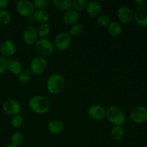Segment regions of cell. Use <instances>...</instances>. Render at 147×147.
<instances>
[{"instance_id":"cell-1","label":"cell","mask_w":147,"mask_h":147,"mask_svg":"<svg viewBox=\"0 0 147 147\" xmlns=\"http://www.w3.org/2000/svg\"><path fill=\"white\" fill-rule=\"evenodd\" d=\"M30 109L37 114H44L50 109V102L45 96L36 95L32 96L29 101Z\"/></svg>"},{"instance_id":"cell-2","label":"cell","mask_w":147,"mask_h":147,"mask_svg":"<svg viewBox=\"0 0 147 147\" xmlns=\"http://www.w3.org/2000/svg\"><path fill=\"white\" fill-rule=\"evenodd\" d=\"M65 86V80L62 75L54 73L48 78L47 81V90L52 94L61 93Z\"/></svg>"},{"instance_id":"cell-3","label":"cell","mask_w":147,"mask_h":147,"mask_svg":"<svg viewBox=\"0 0 147 147\" xmlns=\"http://www.w3.org/2000/svg\"><path fill=\"white\" fill-rule=\"evenodd\" d=\"M106 117L108 120L114 126H121L126 121L124 113L118 106H111L106 110Z\"/></svg>"},{"instance_id":"cell-4","label":"cell","mask_w":147,"mask_h":147,"mask_svg":"<svg viewBox=\"0 0 147 147\" xmlns=\"http://www.w3.org/2000/svg\"><path fill=\"white\" fill-rule=\"evenodd\" d=\"M35 50L42 57L49 56L54 52L55 45L50 40L47 39H39L35 43Z\"/></svg>"},{"instance_id":"cell-5","label":"cell","mask_w":147,"mask_h":147,"mask_svg":"<svg viewBox=\"0 0 147 147\" xmlns=\"http://www.w3.org/2000/svg\"><path fill=\"white\" fill-rule=\"evenodd\" d=\"M47 63L46 59L42 56H37L34 57L30 63V71L33 74L41 75L46 70Z\"/></svg>"},{"instance_id":"cell-6","label":"cell","mask_w":147,"mask_h":147,"mask_svg":"<svg viewBox=\"0 0 147 147\" xmlns=\"http://www.w3.org/2000/svg\"><path fill=\"white\" fill-rule=\"evenodd\" d=\"M16 9L20 14L25 17H30L34 12V7L33 3L30 0H20L17 2Z\"/></svg>"},{"instance_id":"cell-7","label":"cell","mask_w":147,"mask_h":147,"mask_svg":"<svg viewBox=\"0 0 147 147\" xmlns=\"http://www.w3.org/2000/svg\"><path fill=\"white\" fill-rule=\"evenodd\" d=\"M130 118L134 123H146L147 122V108L144 106H136L131 111Z\"/></svg>"},{"instance_id":"cell-8","label":"cell","mask_w":147,"mask_h":147,"mask_svg":"<svg viewBox=\"0 0 147 147\" xmlns=\"http://www.w3.org/2000/svg\"><path fill=\"white\" fill-rule=\"evenodd\" d=\"M71 44V37L66 32H60L55 38L54 45L60 51H64L70 47Z\"/></svg>"},{"instance_id":"cell-9","label":"cell","mask_w":147,"mask_h":147,"mask_svg":"<svg viewBox=\"0 0 147 147\" xmlns=\"http://www.w3.org/2000/svg\"><path fill=\"white\" fill-rule=\"evenodd\" d=\"M2 108L4 111L9 116L19 115L21 111V106L17 100L14 99H8L3 103Z\"/></svg>"},{"instance_id":"cell-10","label":"cell","mask_w":147,"mask_h":147,"mask_svg":"<svg viewBox=\"0 0 147 147\" xmlns=\"http://www.w3.org/2000/svg\"><path fill=\"white\" fill-rule=\"evenodd\" d=\"M22 38L24 42L29 45L35 44L38 40V33L37 29L32 26H28L23 32Z\"/></svg>"},{"instance_id":"cell-11","label":"cell","mask_w":147,"mask_h":147,"mask_svg":"<svg viewBox=\"0 0 147 147\" xmlns=\"http://www.w3.org/2000/svg\"><path fill=\"white\" fill-rule=\"evenodd\" d=\"M88 113L94 120L100 121L106 116V110L100 105L95 104L89 108Z\"/></svg>"},{"instance_id":"cell-12","label":"cell","mask_w":147,"mask_h":147,"mask_svg":"<svg viewBox=\"0 0 147 147\" xmlns=\"http://www.w3.org/2000/svg\"><path fill=\"white\" fill-rule=\"evenodd\" d=\"M118 19L124 24L131 22L134 18V14L130 7L127 6H121L117 11Z\"/></svg>"},{"instance_id":"cell-13","label":"cell","mask_w":147,"mask_h":147,"mask_svg":"<svg viewBox=\"0 0 147 147\" xmlns=\"http://www.w3.org/2000/svg\"><path fill=\"white\" fill-rule=\"evenodd\" d=\"M136 24L140 27H147V7H139L134 14Z\"/></svg>"},{"instance_id":"cell-14","label":"cell","mask_w":147,"mask_h":147,"mask_svg":"<svg viewBox=\"0 0 147 147\" xmlns=\"http://www.w3.org/2000/svg\"><path fill=\"white\" fill-rule=\"evenodd\" d=\"M16 51L14 43L10 40H6L0 45V52L4 57H7L12 56Z\"/></svg>"},{"instance_id":"cell-15","label":"cell","mask_w":147,"mask_h":147,"mask_svg":"<svg viewBox=\"0 0 147 147\" xmlns=\"http://www.w3.org/2000/svg\"><path fill=\"white\" fill-rule=\"evenodd\" d=\"M102 5L98 1H93L88 3L86 6V13L92 17H98L102 11Z\"/></svg>"},{"instance_id":"cell-16","label":"cell","mask_w":147,"mask_h":147,"mask_svg":"<svg viewBox=\"0 0 147 147\" xmlns=\"http://www.w3.org/2000/svg\"><path fill=\"white\" fill-rule=\"evenodd\" d=\"M79 20V13L74 9H70L65 13L63 16L64 22L67 25L73 26Z\"/></svg>"},{"instance_id":"cell-17","label":"cell","mask_w":147,"mask_h":147,"mask_svg":"<svg viewBox=\"0 0 147 147\" xmlns=\"http://www.w3.org/2000/svg\"><path fill=\"white\" fill-rule=\"evenodd\" d=\"M64 129V125L61 121L58 119H53L48 123L49 131L53 134H59L62 133Z\"/></svg>"},{"instance_id":"cell-18","label":"cell","mask_w":147,"mask_h":147,"mask_svg":"<svg viewBox=\"0 0 147 147\" xmlns=\"http://www.w3.org/2000/svg\"><path fill=\"white\" fill-rule=\"evenodd\" d=\"M52 3L56 9L63 11H68L73 7V1L71 0H53Z\"/></svg>"},{"instance_id":"cell-19","label":"cell","mask_w":147,"mask_h":147,"mask_svg":"<svg viewBox=\"0 0 147 147\" xmlns=\"http://www.w3.org/2000/svg\"><path fill=\"white\" fill-rule=\"evenodd\" d=\"M33 18L37 22L40 24L47 23L50 19V14L45 10H37L33 14Z\"/></svg>"},{"instance_id":"cell-20","label":"cell","mask_w":147,"mask_h":147,"mask_svg":"<svg viewBox=\"0 0 147 147\" xmlns=\"http://www.w3.org/2000/svg\"><path fill=\"white\" fill-rule=\"evenodd\" d=\"M108 31L113 37L119 36L122 32V26L118 22H111L108 26Z\"/></svg>"},{"instance_id":"cell-21","label":"cell","mask_w":147,"mask_h":147,"mask_svg":"<svg viewBox=\"0 0 147 147\" xmlns=\"http://www.w3.org/2000/svg\"><path fill=\"white\" fill-rule=\"evenodd\" d=\"M8 70L11 73L18 76L22 71V65L16 60H10L8 62Z\"/></svg>"},{"instance_id":"cell-22","label":"cell","mask_w":147,"mask_h":147,"mask_svg":"<svg viewBox=\"0 0 147 147\" xmlns=\"http://www.w3.org/2000/svg\"><path fill=\"white\" fill-rule=\"evenodd\" d=\"M111 135L114 140H121L124 135V130L121 126H114L111 130Z\"/></svg>"},{"instance_id":"cell-23","label":"cell","mask_w":147,"mask_h":147,"mask_svg":"<svg viewBox=\"0 0 147 147\" xmlns=\"http://www.w3.org/2000/svg\"><path fill=\"white\" fill-rule=\"evenodd\" d=\"M37 30L38 36H40L41 38H45L49 35L51 31V28L47 23H44V24H40Z\"/></svg>"},{"instance_id":"cell-24","label":"cell","mask_w":147,"mask_h":147,"mask_svg":"<svg viewBox=\"0 0 147 147\" xmlns=\"http://www.w3.org/2000/svg\"><path fill=\"white\" fill-rule=\"evenodd\" d=\"M11 15L6 9H0V23L2 24H9L11 21Z\"/></svg>"},{"instance_id":"cell-25","label":"cell","mask_w":147,"mask_h":147,"mask_svg":"<svg viewBox=\"0 0 147 147\" xmlns=\"http://www.w3.org/2000/svg\"><path fill=\"white\" fill-rule=\"evenodd\" d=\"M10 140H11V144L18 146L22 144L23 141H24V136H23L22 134L20 132H15L11 135Z\"/></svg>"},{"instance_id":"cell-26","label":"cell","mask_w":147,"mask_h":147,"mask_svg":"<svg viewBox=\"0 0 147 147\" xmlns=\"http://www.w3.org/2000/svg\"><path fill=\"white\" fill-rule=\"evenodd\" d=\"M83 25L80 24H73L71 27L70 30V35L73 36V37H78L80 34H82V33L83 32Z\"/></svg>"},{"instance_id":"cell-27","label":"cell","mask_w":147,"mask_h":147,"mask_svg":"<svg viewBox=\"0 0 147 147\" xmlns=\"http://www.w3.org/2000/svg\"><path fill=\"white\" fill-rule=\"evenodd\" d=\"M87 4V0H74L73 1V9L76 10L78 12L84 10L86 8Z\"/></svg>"},{"instance_id":"cell-28","label":"cell","mask_w":147,"mask_h":147,"mask_svg":"<svg viewBox=\"0 0 147 147\" xmlns=\"http://www.w3.org/2000/svg\"><path fill=\"white\" fill-rule=\"evenodd\" d=\"M32 73L30 70H22L20 72V74L18 75V80L21 83H27V82L30 81L31 79Z\"/></svg>"},{"instance_id":"cell-29","label":"cell","mask_w":147,"mask_h":147,"mask_svg":"<svg viewBox=\"0 0 147 147\" xmlns=\"http://www.w3.org/2000/svg\"><path fill=\"white\" fill-rule=\"evenodd\" d=\"M32 3L37 10H45V9L48 7L50 1L49 0H34Z\"/></svg>"},{"instance_id":"cell-30","label":"cell","mask_w":147,"mask_h":147,"mask_svg":"<svg viewBox=\"0 0 147 147\" xmlns=\"http://www.w3.org/2000/svg\"><path fill=\"white\" fill-rule=\"evenodd\" d=\"M97 23L101 27H107L111 23L110 18L106 14H100L97 18Z\"/></svg>"},{"instance_id":"cell-31","label":"cell","mask_w":147,"mask_h":147,"mask_svg":"<svg viewBox=\"0 0 147 147\" xmlns=\"http://www.w3.org/2000/svg\"><path fill=\"white\" fill-rule=\"evenodd\" d=\"M8 62L7 57L0 55V76L4 74L8 70Z\"/></svg>"},{"instance_id":"cell-32","label":"cell","mask_w":147,"mask_h":147,"mask_svg":"<svg viewBox=\"0 0 147 147\" xmlns=\"http://www.w3.org/2000/svg\"><path fill=\"white\" fill-rule=\"evenodd\" d=\"M23 123V118L20 115H16L13 116L11 120V124L14 128H20L21 127Z\"/></svg>"},{"instance_id":"cell-33","label":"cell","mask_w":147,"mask_h":147,"mask_svg":"<svg viewBox=\"0 0 147 147\" xmlns=\"http://www.w3.org/2000/svg\"><path fill=\"white\" fill-rule=\"evenodd\" d=\"M134 3L139 7H147V0H135Z\"/></svg>"},{"instance_id":"cell-34","label":"cell","mask_w":147,"mask_h":147,"mask_svg":"<svg viewBox=\"0 0 147 147\" xmlns=\"http://www.w3.org/2000/svg\"><path fill=\"white\" fill-rule=\"evenodd\" d=\"M9 4V0H0V9H4V8H6Z\"/></svg>"},{"instance_id":"cell-35","label":"cell","mask_w":147,"mask_h":147,"mask_svg":"<svg viewBox=\"0 0 147 147\" xmlns=\"http://www.w3.org/2000/svg\"><path fill=\"white\" fill-rule=\"evenodd\" d=\"M5 147H18V146H14V145H12V144H9V145H7V146H6Z\"/></svg>"}]
</instances>
